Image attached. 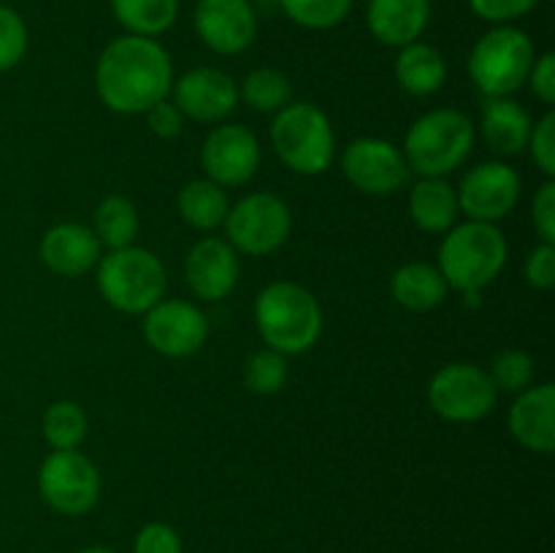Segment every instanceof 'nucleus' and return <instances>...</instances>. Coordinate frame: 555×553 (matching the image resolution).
<instances>
[{"label": "nucleus", "mask_w": 555, "mask_h": 553, "mask_svg": "<svg viewBox=\"0 0 555 553\" xmlns=\"http://www.w3.org/2000/svg\"><path fill=\"white\" fill-rule=\"evenodd\" d=\"M173 70L166 49L146 36L114 38L95 65V87L112 112L144 114L171 92Z\"/></svg>", "instance_id": "obj_1"}, {"label": "nucleus", "mask_w": 555, "mask_h": 553, "mask_svg": "<svg viewBox=\"0 0 555 553\" xmlns=\"http://www.w3.org/2000/svg\"><path fill=\"white\" fill-rule=\"evenodd\" d=\"M255 323L271 350L307 352L323 331V309L318 298L296 282H271L258 293Z\"/></svg>", "instance_id": "obj_2"}, {"label": "nucleus", "mask_w": 555, "mask_h": 553, "mask_svg": "<svg viewBox=\"0 0 555 553\" xmlns=\"http://www.w3.org/2000/svg\"><path fill=\"white\" fill-rule=\"evenodd\" d=\"M504 263H507V242L496 222H464L453 228L439 247V271L444 282L466 296L496 280Z\"/></svg>", "instance_id": "obj_3"}, {"label": "nucleus", "mask_w": 555, "mask_h": 553, "mask_svg": "<svg viewBox=\"0 0 555 553\" xmlns=\"http://www.w3.org/2000/svg\"><path fill=\"white\" fill-rule=\"evenodd\" d=\"M475 144V125L459 108H437L412 123L404 139V160L421 177H448L461 168Z\"/></svg>", "instance_id": "obj_4"}, {"label": "nucleus", "mask_w": 555, "mask_h": 553, "mask_svg": "<svg viewBox=\"0 0 555 553\" xmlns=\"http://www.w3.org/2000/svg\"><path fill=\"white\" fill-rule=\"evenodd\" d=\"M166 266L144 247L112 249L98 266V291L114 309L141 314L166 296Z\"/></svg>", "instance_id": "obj_5"}, {"label": "nucleus", "mask_w": 555, "mask_h": 553, "mask_svg": "<svg viewBox=\"0 0 555 553\" xmlns=\"http://www.w3.org/2000/svg\"><path fill=\"white\" fill-rule=\"evenodd\" d=\"M280 160L296 173H323L334 163L336 139L328 117L314 103H287L271 125Z\"/></svg>", "instance_id": "obj_6"}, {"label": "nucleus", "mask_w": 555, "mask_h": 553, "mask_svg": "<svg viewBox=\"0 0 555 553\" xmlns=\"http://www.w3.org/2000/svg\"><path fill=\"white\" fill-rule=\"evenodd\" d=\"M534 43L518 27H493L472 49L469 74L488 98H507L529 81Z\"/></svg>", "instance_id": "obj_7"}, {"label": "nucleus", "mask_w": 555, "mask_h": 553, "mask_svg": "<svg viewBox=\"0 0 555 553\" xmlns=\"http://www.w3.org/2000/svg\"><path fill=\"white\" fill-rule=\"evenodd\" d=\"M38 491L60 515H85L101 499V472L79 450H54L38 470Z\"/></svg>", "instance_id": "obj_8"}, {"label": "nucleus", "mask_w": 555, "mask_h": 553, "mask_svg": "<svg viewBox=\"0 0 555 553\" xmlns=\"http://www.w3.org/2000/svg\"><path fill=\"white\" fill-rule=\"evenodd\" d=\"M291 209L271 193L244 195L225 215L228 244L247 255H269L280 249L291 236Z\"/></svg>", "instance_id": "obj_9"}, {"label": "nucleus", "mask_w": 555, "mask_h": 553, "mask_svg": "<svg viewBox=\"0 0 555 553\" xmlns=\"http://www.w3.org/2000/svg\"><path fill=\"white\" fill-rule=\"evenodd\" d=\"M496 394V385L486 369L475 363H450L434 374L428 385V404L444 421L472 423L493 410Z\"/></svg>", "instance_id": "obj_10"}, {"label": "nucleus", "mask_w": 555, "mask_h": 553, "mask_svg": "<svg viewBox=\"0 0 555 553\" xmlns=\"http://www.w3.org/2000/svg\"><path fill=\"white\" fill-rule=\"evenodd\" d=\"M260 163V144L244 125H220L211 130L201 150L206 177L220 188H238L255 177Z\"/></svg>", "instance_id": "obj_11"}, {"label": "nucleus", "mask_w": 555, "mask_h": 553, "mask_svg": "<svg viewBox=\"0 0 555 553\" xmlns=\"http://www.w3.org/2000/svg\"><path fill=\"white\" fill-rule=\"evenodd\" d=\"M459 209L477 222H496L513 211L520 198V177L507 163H480L459 188Z\"/></svg>", "instance_id": "obj_12"}, {"label": "nucleus", "mask_w": 555, "mask_h": 553, "mask_svg": "<svg viewBox=\"0 0 555 553\" xmlns=\"http://www.w3.org/2000/svg\"><path fill=\"white\" fill-rule=\"evenodd\" d=\"M341 168L347 179L361 193L390 195L404 188L410 177L404 155L399 146L383 139H356L341 155Z\"/></svg>", "instance_id": "obj_13"}, {"label": "nucleus", "mask_w": 555, "mask_h": 553, "mask_svg": "<svg viewBox=\"0 0 555 553\" xmlns=\"http://www.w3.org/2000/svg\"><path fill=\"white\" fill-rule=\"evenodd\" d=\"M144 336L152 350L168 358L193 356L209 336V323L198 307L188 301H157L146 309Z\"/></svg>", "instance_id": "obj_14"}, {"label": "nucleus", "mask_w": 555, "mask_h": 553, "mask_svg": "<svg viewBox=\"0 0 555 553\" xmlns=\"http://www.w3.org/2000/svg\"><path fill=\"white\" fill-rule=\"evenodd\" d=\"M195 30L217 54H238L255 41L258 20L249 0H198Z\"/></svg>", "instance_id": "obj_15"}, {"label": "nucleus", "mask_w": 555, "mask_h": 553, "mask_svg": "<svg viewBox=\"0 0 555 553\" xmlns=\"http://www.w3.org/2000/svg\"><path fill=\"white\" fill-rule=\"evenodd\" d=\"M173 103L195 123H220L236 108L238 87L225 70L193 68L173 85Z\"/></svg>", "instance_id": "obj_16"}, {"label": "nucleus", "mask_w": 555, "mask_h": 553, "mask_svg": "<svg viewBox=\"0 0 555 553\" xmlns=\"http://www.w3.org/2000/svg\"><path fill=\"white\" fill-rule=\"evenodd\" d=\"M184 276L195 296L206 298V301H220L238 282L236 249L228 244V239H201L188 253Z\"/></svg>", "instance_id": "obj_17"}, {"label": "nucleus", "mask_w": 555, "mask_h": 553, "mask_svg": "<svg viewBox=\"0 0 555 553\" xmlns=\"http://www.w3.org/2000/svg\"><path fill=\"white\" fill-rule=\"evenodd\" d=\"M509 432L526 450L551 455L555 448V388L551 383L520 390L509 410Z\"/></svg>", "instance_id": "obj_18"}, {"label": "nucleus", "mask_w": 555, "mask_h": 553, "mask_svg": "<svg viewBox=\"0 0 555 553\" xmlns=\"http://www.w3.org/2000/svg\"><path fill=\"white\" fill-rule=\"evenodd\" d=\"M41 260L60 276H81L101 260V242L92 228L60 222L41 239Z\"/></svg>", "instance_id": "obj_19"}, {"label": "nucleus", "mask_w": 555, "mask_h": 553, "mask_svg": "<svg viewBox=\"0 0 555 553\" xmlns=\"http://www.w3.org/2000/svg\"><path fill=\"white\" fill-rule=\"evenodd\" d=\"M431 16V0H369V30L388 47L417 41Z\"/></svg>", "instance_id": "obj_20"}, {"label": "nucleus", "mask_w": 555, "mask_h": 553, "mask_svg": "<svg viewBox=\"0 0 555 553\" xmlns=\"http://www.w3.org/2000/svg\"><path fill=\"white\" fill-rule=\"evenodd\" d=\"M482 136L499 155H518L529 146V112L509 98H488L482 106Z\"/></svg>", "instance_id": "obj_21"}, {"label": "nucleus", "mask_w": 555, "mask_h": 553, "mask_svg": "<svg viewBox=\"0 0 555 553\" xmlns=\"http://www.w3.org/2000/svg\"><path fill=\"white\" fill-rule=\"evenodd\" d=\"M410 215L421 231H450L459 215L455 188L444 177H423L410 193Z\"/></svg>", "instance_id": "obj_22"}, {"label": "nucleus", "mask_w": 555, "mask_h": 553, "mask_svg": "<svg viewBox=\"0 0 555 553\" xmlns=\"http://www.w3.org/2000/svg\"><path fill=\"white\" fill-rule=\"evenodd\" d=\"M396 79L410 95H434L448 79V63L439 49L412 41L396 57Z\"/></svg>", "instance_id": "obj_23"}, {"label": "nucleus", "mask_w": 555, "mask_h": 553, "mask_svg": "<svg viewBox=\"0 0 555 553\" xmlns=\"http://www.w3.org/2000/svg\"><path fill=\"white\" fill-rule=\"evenodd\" d=\"M390 293L401 307L426 312V309L439 307L448 298V282L437 266L406 263L396 269L393 280H390Z\"/></svg>", "instance_id": "obj_24"}, {"label": "nucleus", "mask_w": 555, "mask_h": 553, "mask_svg": "<svg viewBox=\"0 0 555 553\" xmlns=\"http://www.w3.org/2000/svg\"><path fill=\"white\" fill-rule=\"evenodd\" d=\"M228 209L231 206H228L225 190L211 179H195V182L184 184L179 193V215L198 231H211V228L222 226Z\"/></svg>", "instance_id": "obj_25"}, {"label": "nucleus", "mask_w": 555, "mask_h": 553, "mask_svg": "<svg viewBox=\"0 0 555 553\" xmlns=\"http://www.w3.org/2000/svg\"><path fill=\"white\" fill-rule=\"evenodd\" d=\"M112 11L130 36H160L177 22L179 0H112Z\"/></svg>", "instance_id": "obj_26"}, {"label": "nucleus", "mask_w": 555, "mask_h": 553, "mask_svg": "<svg viewBox=\"0 0 555 553\" xmlns=\"http://www.w3.org/2000/svg\"><path fill=\"white\" fill-rule=\"evenodd\" d=\"M92 233L98 236V242L112 249L130 247L135 233H139V211L122 195H108L98 204Z\"/></svg>", "instance_id": "obj_27"}, {"label": "nucleus", "mask_w": 555, "mask_h": 553, "mask_svg": "<svg viewBox=\"0 0 555 553\" xmlns=\"http://www.w3.org/2000/svg\"><path fill=\"white\" fill-rule=\"evenodd\" d=\"M43 437L54 450H76L87 437V415L76 401H54L43 415Z\"/></svg>", "instance_id": "obj_28"}, {"label": "nucleus", "mask_w": 555, "mask_h": 553, "mask_svg": "<svg viewBox=\"0 0 555 553\" xmlns=\"http://www.w3.org/2000/svg\"><path fill=\"white\" fill-rule=\"evenodd\" d=\"M238 95L258 112H280L291 103L293 87L282 70L274 68H258L244 79Z\"/></svg>", "instance_id": "obj_29"}, {"label": "nucleus", "mask_w": 555, "mask_h": 553, "mask_svg": "<svg viewBox=\"0 0 555 553\" xmlns=\"http://www.w3.org/2000/svg\"><path fill=\"white\" fill-rule=\"evenodd\" d=\"M280 5L296 25L309 30H328L350 14L352 0H280Z\"/></svg>", "instance_id": "obj_30"}, {"label": "nucleus", "mask_w": 555, "mask_h": 553, "mask_svg": "<svg viewBox=\"0 0 555 553\" xmlns=\"http://www.w3.org/2000/svg\"><path fill=\"white\" fill-rule=\"evenodd\" d=\"M287 380V361L282 352L276 350H260L253 352L244 363V385H247L253 394L269 396L282 390Z\"/></svg>", "instance_id": "obj_31"}, {"label": "nucleus", "mask_w": 555, "mask_h": 553, "mask_svg": "<svg viewBox=\"0 0 555 553\" xmlns=\"http://www.w3.org/2000/svg\"><path fill=\"white\" fill-rule=\"evenodd\" d=\"M488 374H491L496 390L520 394V390L529 388L531 377H534V358L524 350H504L493 358Z\"/></svg>", "instance_id": "obj_32"}, {"label": "nucleus", "mask_w": 555, "mask_h": 553, "mask_svg": "<svg viewBox=\"0 0 555 553\" xmlns=\"http://www.w3.org/2000/svg\"><path fill=\"white\" fill-rule=\"evenodd\" d=\"M27 52L25 20L14 9L0 3V74L11 70Z\"/></svg>", "instance_id": "obj_33"}, {"label": "nucleus", "mask_w": 555, "mask_h": 553, "mask_svg": "<svg viewBox=\"0 0 555 553\" xmlns=\"http://www.w3.org/2000/svg\"><path fill=\"white\" fill-rule=\"evenodd\" d=\"M531 155L547 179L555 177V114L547 112L529 136Z\"/></svg>", "instance_id": "obj_34"}, {"label": "nucleus", "mask_w": 555, "mask_h": 553, "mask_svg": "<svg viewBox=\"0 0 555 553\" xmlns=\"http://www.w3.org/2000/svg\"><path fill=\"white\" fill-rule=\"evenodd\" d=\"M133 553H182V540L171 526L155 520L135 535Z\"/></svg>", "instance_id": "obj_35"}, {"label": "nucleus", "mask_w": 555, "mask_h": 553, "mask_svg": "<svg viewBox=\"0 0 555 553\" xmlns=\"http://www.w3.org/2000/svg\"><path fill=\"white\" fill-rule=\"evenodd\" d=\"M524 274L529 280V285L540 287V291H551L555 285V244L542 242L540 247H534L526 258Z\"/></svg>", "instance_id": "obj_36"}, {"label": "nucleus", "mask_w": 555, "mask_h": 553, "mask_svg": "<svg viewBox=\"0 0 555 553\" xmlns=\"http://www.w3.org/2000/svg\"><path fill=\"white\" fill-rule=\"evenodd\" d=\"M540 0H469L477 16L488 22H513L537 9Z\"/></svg>", "instance_id": "obj_37"}, {"label": "nucleus", "mask_w": 555, "mask_h": 553, "mask_svg": "<svg viewBox=\"0 0 555 553\" xmlns=\"http://www.w3.org/2000/svg\"><path fill=\"white\" fill-rule=\"evenodd\" d=\"M146 123H150L152 133L160 136V139H177L182 133V125H184V114L179 112L177 103H168L160 101L155 103L152 108H146Z\"/></svg>", "instance_id": "obj_38"}, {"label": "nucleus", "mask_w": 555, "mask_h": 553, "mask_svg": "<svg viewBox=\"0 0 555 553\" xmlns=\"http://www.w3.org/2000/svg\"><path fill=\"white\" fill-rule=\"evenodd\" d=\"M534 226L545 244H555V182L547 179L534 198Z\"/></svg>", "instance_id": "obj_39"}, {"label": "nucleus", "mask_w": 555, "mask_h": 553, "mask_svg": "<svg viewBox=\"0 0 555 553\" xmlns=\"http://www.w3.org/2000/svg\"><path fill=\"white\" fill-rule=\"evenodd\" d=\"M531 90L542 103H555V54H542L529 74Z\"/></svg>", "instance_id": "obj_40"}, {"label": "nucleus", "mask_w": 555, "mask_h": 553, "mask_svg": "<svg viewBox=\"0 0 555 553\" xmlns=\"http://www.w3.org/2000/svg\"><path fill=\"white\" fill-rule=\"evenodd\" d=\"M79 553H117V551H112V548L95 545V548H85V551H79Z\"/></svg>", "instance_id": "obj_41"}]
</instances>
